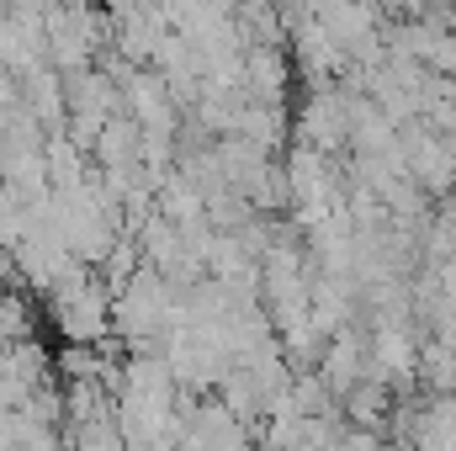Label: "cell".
<instances>
[{
	"instance_id": "obj_2",
	"label": "cell",
	"mask_w": 456,
	"mask_h": 451,
	"mask_svg": "<svg viewBox=\"0 0 456 451\" xmlns=\"http://www.w3.org/2000/svg\"><path fill=\"white\" fill-rule=\"evenodd\" d=\"M32 324H37L32 303H27L16 287H0V340H27Z\"/></svg>"
},
{
	"instance_id": "obj_1",
	"label": "cell",
	"mask_w": 456,
	"mask_h": 451,
	"mask_svg": "<svg viewBox=\"0 0 456 451\" xmlns=\"http://www.w3.org/2000/svg\"><path fill=\"white\" fill-rule=\"evenodd\" d=\"M244 75H249V91L260 102H281V91H287V53L260 43V48L244 53Z\"/></svg>"
}]
</instances>
